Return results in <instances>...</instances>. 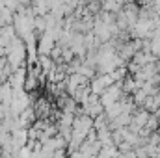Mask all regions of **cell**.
<instances>
[{"mask_svg":"<svg viewBox=\"0 0 160 158\" xmlns=\"http://www.w3.org/2000/svg\"><path fill=\"white\" fill-rule=\"evenodd\" d=\"M153 11H155L157 15H160V0H155V2H153Z\"/></svg>","mask_w":160,"mask_h":158,"instance_id":"cell-1","label":"cell"}]
</instances>
